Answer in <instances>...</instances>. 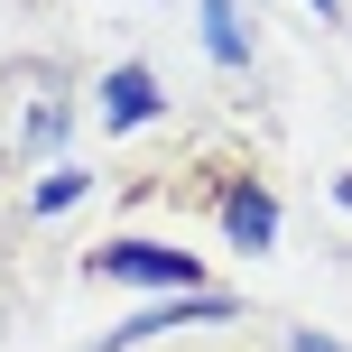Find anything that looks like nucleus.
<instances>
[{"label": "nucleus", "mask_w": 352, "mask_h": 352, "mask_svg": "<svg viewBox=\"0 0 352 352\" xmlns=\"http://www.w3.org/2000/svg\"><path fill=\"white\" fill-rule=\"evenodd\" d=\"M93 278H121V287H186L195 260H186V250H158V241H111V250H93Z\"/></svg>", "instance_id": "1"}, {"label": "nucleus", "mask_w": 352, "mask_h": 352, "mask_svg": "<svg viewBox=\"0 0 352 352\" xmlns=\"http://www.w3.org/2000/svg\"><path fill=\"white\" fill-rule=\"evenodd\" d=\"M223 223H232V241H241V250H260L269 232H278V204H269L260 186H241V195H232V204H223Z\"/></svg>", "instance_id": "2"}, {"label": "nucleus", "mask_w": 352, "mask_h": 352, "mask_svg": "<svg viewBox=\"0 0 352 352\" xmlns=\"http://www.w3.org/2000/svg\"><path fill=\"white\" fill-rule=\"evenodd\" d=\"M102 102H111V121H148V111H158V84H148V74L140 65H121V74H111V84H102Z\"/></svg>", "instance_id": "3"}, {"label": "nucleus", "mask_w": 352, "mask_h": 352, "mask_svg": "<svg viewBox=\"0 0 352 352\" xmlns=\"http://www.w3.org/2000/svg\"><path fill=\"white\" fill-rule=\"evenodd\" d=\"M204 28H213V56L241 65V28H232V0H204Z\"/></svg>", "instance_id": "4"}, {"label": "nucleus", "mask_w": 352, "mask_h": 352, "mask_svg": "<svg viewBox=\"0 0 352 352\" xmlns=\"http://www.w3.org/2000/svg\"><path fill=\"white\" fill-rule=\"evenodd\" d=\"M297 352H343V343H324V334H297Z\"/></svg>", "instance_id": "5"}, {"label": "nucleus", "mask_w": 352, "mask_h": 352, "mask_svg": "<svg viewBox=\"0 0 352 352\" xmlns=\"http://www.w3.org/2000/svg\"><path fill=\"white\" fill-rule=\"evenodd\" d=\"M316 10H324V19H334V0H316Z\"/></svg>", "instance_id": "6"}]
</instances>
